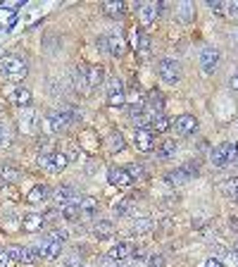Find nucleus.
<instances>
[{"instance_id":"obj_38","label":"nucleus","mask_w":238,"mask_h":267,"mask_svg":"<svg viewBox=\"0 0 238 267\" xmlns=\"http://www.w3.org/2000/svg\"><path fill=\"white\" fill-rule=\"evenodd\" d=\"M115 215H117V217H129V215H131V203H117V206H115Z\"/></svg>"},{"instance_id":"obj_23","label":"nucleus","mask_w":238,"mask_h":267,"mask_svg":"<svg viewBox=\"0 0 238 267\" xmlns=\"http://www.w3.org/2000/svg\"><path fill=\"white\" fill-rule=\"evenodd\" d=\"M102 12L107 14V17H112V19H117V17H122L126 12V3H122V0H107V3H102Z\"/></svg>"},{"instance_id":"obj_37","label":"nucleus","mask_w":238,"mask_h":267,"mask_svg":"<svg viewBox=\"0 0 238 267\" xmlns=\"http://www.w3.org/2000/svg\"><path fill=\"white\" fill-rule=\"evenodd\" d=\"M48 236H53L55 241H60V243H64V241L69 239V232H67V229H57V227H55L53 232H48Z\"/></svg>"},{"instance_id":"obj_47","label":"nucleus","mask_w":238,"mask_h":267,"mask_svg":"<svg viewBox=\"0 0 238 267\" xmlns=\"http://www.w3.org/2000/svg\"><path fill=\"white\" fill-rule=\"evenodd\" d=\"M233 251H236V253H238V241H236V243H233Z\"/></svg>"},{"instance_id":"obj_3","label":"nucleus","mask_w":238,"mask_h":267,"mask_svg":"<svg viewBox=\"0 0 238 267\" xmlns=\"http://www.w3.org/2000/svg\"><path fill=\"white\" fill-rule=\"evenodd\" d=\"M236 158H238V143H233V141H224L210 153V160L214 167H226V165L236 162Z\"/></svg>"},{"instance_id":"obj_29","label":"nucleus","mask_w":238,"mask_h":267,"mask_svg":"<svg viewBox=\"0 0 238 267\" xmlns=\"http://www.w3.org/2000/svg\"><path fill=\"white\" fill-rule=\"evenodd\" d=\"M193 14H196V10H193L190 3H181V5L177 7V19L181 22V24H188V22L193 19Z\"/></svg>"},{"instance_id":"obj_5","label":"nucleus","mask_w":238,"mask_h":267,"mask_svg":"<svg viewBox=\"0 0 238 267\" xmlns=\"http://www.w3.org/2000/svg\"><path fill=\"white\" fill-rule=\"evenodd\" d=\"M98 46H100L102 50L107 55H115V57H119V55L124 53V36L119 29H115V31H107L105 36H100V41H98Z\"/></svg>"},{"instance_id":"obj_14","label":"nucleus","mask_w":238,"mask_h":267,"mask_svg":"<svg viewBox=\"0 0 238 267\" xmlns=\"http://www.w3.org/2000/svg\"><path fill=\"white\" fill-rule=\"evenodd\" d=\"M160 7H162V3H143V5L138 7V19H141L143 27H150L153 22H157Z\"/></svg>"},{"instance_id":"obj_43","label":"nucleus","mask_w":238,"mask_h":267,"mask_svg":"<svg viewBox=\"0 0 238 267\" xmlns=\"http://www.w3.org/2000/svg\"><path fill=\"white\" fill-rule=\"evenodd\" d=\"M226 17L238 19V3H226Z\"/></svg>"},{"instance_id":"obj_22","label":"nucleus","mask_w":238,"mask_h":267,"mask_svg":"<svg viewBox=\"0 0 238 267\" xmlns=\"http://www.w3.org/2000/svg\"><path fill=\"white\" fill-rule=\"evenodd\" d=\"M21 179V170L14 165H0V181L5 184H17Z\"/></svg>"},{"instance_id":"obj_18","label":"nucleus","mask_w":238,"mask_h":267,"mask_svg":"<svg viewBox=\"0 0 238 267\" xmlns=\"http://www.w3.org/2000/svg\"><path fill=\"white\" fill-rule=\"evenodd\" d=\"M91 232H93V236H98V239H110V236L115 234V224H112L110 219H98V222L91 224Z\"/></svg>"},{"instance_id":"obj_20","label":"nucleus","mask_w":238,"mask_h":267,"mask_svg":"<svg viewBox=\"0 0 238 267\" xmlns=\"http://www.w3.org/2000/svg\"><path fill=\"white\" fill-rule=\"evenodd\" d=\"M145 108L153 112V115H162L164 110V96L160 91H150L148 98H145Z\"/></svg>"},{"instance_id":"obj_40","label":"nucleus","mask_w":238,"mask_h":267,"mask_svg":"<svg viewBox=\"0 0 238 267\" xmlns=\"http://www.w3.org/2000/svg\"><path fill=\"white\" fill-rule=\"evenodd\" d=\"M148 267H164V258L160 253H153L148 258Z\"/></svg>"},{"instance_id":"obj_16","label":"nucleus","mask_w":238,"mask_h":267,"mask_svg":"<svg viewBox=\"0 0 238 267\" xmlns=\"http://www.w3.org/2000/svg\"><path fill=\"white\" fill-rule=\"evenodd\" d=\"M43 224H46V213H29L27 217L21 219V232L36 234L43 229Z\"/></svg>"},{"instance_id":"obj_45","label":"nucleus","mask_w":238,"mask_h":267,"mask_svg":"<svg viewBox=\"0 0 238 267\" xmlns=\"http://www.w3.org/2000/svg\"><path fill=\"white\" fill-rule=\"evenodd\" d=\"M10 262H12V260H10V258H7V253L3 251V253H0V267H10Z\"/></svg>"},{"instance_id":"obj_1","label":"nucleus","mask_w":238,"mask_h":267,"mask_svg":"<svg viewBox=\"0 0 238 267\" xmlns=\"http://www.w3.org/2000/svg\"><path fill=\"white\" fill-rule=\"evenodd\" d=\"M0 72H3V76H5L7 81L19 84L21 79H27L29 65L21 55H7L5 60L0 62Z\"/></svg>"},{"instance_id":"obj_4","label":"nucleus","mask_w":238,"mask_h":267,"mask_svg":"<svg viewBox=\"0 0 238 267\" xmlns=\"http://www.w3.org/2000/svg\"><path fill=\"white\" fill-rule=\"evenodd\" d=\"M38 165H41L43 170L50 172V174H60V172L69 165V160H67V155H64V153L43 151V153H38Z\"/></svg>"},{"instance_id":"obj_21","label":"nucleus","mask_w":238,"mask_h":267,"mask_svg":"<svg viewBox=\"0 0 238 267\" xmlns=\"http://www.w3.org/2000/svg\"><path fill=\"white\" fill-rule=\"evenodd\" d=\"M131 251H134V246L131 243H126V241H119V243H115V246L110 248V258L112 260H117V262H122V260H126L131 255Z\"/></svg>"},{"instance_id":"obj_33","label":"nucleus","mask_w":238,"mask_h":267,"mask_svg":"<svg viewBox=\"0 0 238 267\" xmlns=\"http://www.w3.org/2000/svg\"><path fill=\"white\" fill-rule=\"evenodd\" d=\"M188 179H190V174L184 170V167H181V170H174V172H169V174H167V181H169V184H186Z\"/></svg>"},{"instance_id":"obj_2","label":"nucleus","mask_w":238,"mask_h":267,"mask_svg":"<svg viewBox=\"0 0 238 267\" xmlns=\"http://www.w3.org/2000/svg\"><path fill=\"white\" fill-rule=\"evenodd\" d=\"M74 119H76V112L72 108L53 110V112L46 117V131H48V134H55V131L67 129V127L74 122Z\"/></svg>"},{"instance_id":"obj_13","label":"nucleus","mask_w":238,"mask_h":267,"mask_svg":"<svg viewBox=\"0 0 238 267\" xmlns=\"http://www.w3.org/2000/svg\"><path fill=\"white\" fill-rule=\"evenodd\" d=\"M5 253L12 262H24V265H29V262H34L36 258H38V255L34 253V248H27V246H10Z\"/></svg>"},{"instance_id":"obj_46","label":"nucleus","mask_w":238,"mask_h":267,"mask_svg":"<svg viewBox=\"0 0 238 267\" xmlns=\"http://www.w3.org/2000/svg\"><path fill=\"white\" fill-rule=\"evenodd\" d=\"M231 89H233V91H238V72L233 74V79H231Z\"/></svg>"},{"instance_id":"obj_15","label":"nucleus","mask_w":238,"mask_h":267,"mask_svg":"<svg viewBox=\"0 0 238 267\" xmlns=\"http://www.w3.org/2000/svg\"><path fill=\"white\" fill-rule=\"evenodd\" d=\"M107 181L112 186H117V189H129L134 181H131L129 172L124 170V167H110L107 170Z\"/></svg>"},{"instance_id":"obj_30","label":"nucleus","mask_w":238,"mask_h":267,"mask_svg":"<svg viewBox=\"0 0 238 267\" xmlns=\"http://www.w3.org/2000/svg\"><path fill=\"white\" fill-rule=\"evenodd\" d=\"M222 193H224L226 198L236 200V196H238V177H231V179H226V181H222Z\"/></svg>"},{"instance_id":"obj_10","label":"nucleus","mask_w":238,"mask_h":267,"mask_svg":"<svg viewBox=\"0 0 238 267\" xmlns=\"http://www.w3.org/2000/svg\"><path fill=\"white\" fill-rule=\"evenodd\" d=\"M219 65V50L214 46H205L200 50V69H203V74H212Z\"/></svg>"},{"instance_id":"obj_8","label":"nucleus","mask_w":238,"mask_h":267,"mask_svg":"<svg viewBox=\"0 0 238 267\" xmlns=\"http://www.w3.org/2000/svg\"><path fill=\"white\" fill-rule=\"evenodd\" d=\"M53 200L57 203V208H64V206H69V203H79L81 196L76 193L74 186L62 184V186H57V189H53Z\"/></svg>"},{"instance_id":"obj_36","label":"nucleus","mask_w":238,"mask_h":267,"mask_svg":"<svg viewBox=\"0 0 238 267\" xmlns=\"http://www.w3.org/2000/svg\"><path fill=\"white\" fill-rule=\"evenodd\" d=\"M207 7H210L214 14H219V17H222V14H226V3H224V0H210V3H207Z\"/></svg>"},{"instance_id":"obj_17","label":"nucleus","mask_w":238,"mask_h":267,"mask_svg":"<svg viewBox=\"0 0 238 267\" xmlns=\"http://www.w3.org/2000/svg\"><path fill=\"white\" fill-rule=\"evenodd\" d=\"M196 129H198V119L193 115H181L174 122V131L179 136H190V134H196Z\"/></svg>"},{"instance_id":"obj_44","label":"nucleus","mask_w":238,"mask_h":267,"mask_svg":"<svg viewBox=\"0 0 238 267\" xmlns=\"http://www.w3.org/2000/svg\"><path fill=\"white\" fill-rule=\"evenodd\" d=\"M205 267H224V265H222V260H219V258H210V260L205 262Z\"/></svg>"},{"instance_id":"obj_11","label":"nucleus","mask_w":238,"mask_h":267,"mask_svg":"<svg viewBox=\"0 0 238 267\" xmlns=\"http://www.w3.org/2000/svg\"><path fill=\"white\" fill-rule=\"evenodd\" d=\"M134 143L138 146V151L148 153L157 146V134L153 129H136L134 131Z\"/></svg>"},{"instance_id":"obj_25","label":"nucleus","mask_w":238,"mask_h":267,"mask_svg":"<svg viewBox=\"0 0 238 267\" xmlns=\"http://www.w3.org/2000/svg\"><path fill=\"white\" fill-rule=\"evenodd\" d=\"M155 229V222L150 217H138V219H134V224H131V229H129V234H136V236H141V234H148V232H153Z\"/></svg>"},{"instance_id":"obj_12","label":"nucleus","mask_w":238,"mask_h":267,"mask_svg":"<svg viewBox=\"0 0 238 267\" xmlns=\"http://www.w3.org/2000/svg\"><path fill=\"white\" fill-rule=\"evenodd\" d=\"M124 100H126V93H124V84L119 81V79H110L107 81V103L115 105V108H119V105H124Z\"/></svg>"},{"instance_id":"obj_41","label":"nucleus","mask_w":238,"mask_h":267,"mask_svg":"<svg viewBox=\"0 0 238 267\" xmlns=\"http://www.w3.org/2000/svg\"><path fill=\"white\" fill-rule=\"evenodd\" d=\"M10 143V131H7V127L3 122H0V148H3V146H7Z\"/></svg>"},{"instance_id":"obj_28","label":"nucleus","mask_w":238,"mask_h":267,"mask_svg":"<svg viewBox=\"0 0 238 267\" xmlns=\"http://www.w3.org/2000/svg\"><path fill=\"white\" fill-rule=\"evenodd\" d=\"M124 136L119 134V131H110V136H107V148L112 153H122L124 151Z\"/></svg>"},{"instance_id":"obj_6","label":"nucleus","mask_w":238,"mask_h":267,"mask_svg":"<svg viewBox=\"0 0 238 267\" xmlns=\"http://www.w3.org/2000/svg\"><path fill=\"white\" fill-rule=\"evenodd\" d=\"M34 253L38 255V258H46V260H57V258L62 255V243L46 234V236H43V239L36 243Z\"/></svg>"},{"instance_id":"obj_24","label":"nucleus","mask_w":238,"mask_h":267,"mask_svg":"<svg viewBox=\"0 0 238 267\" xmlns=\"http://www.w3.org/2000/svg\"><path fill=\"white\" fill-rule=\"evenodd\" d=\"M12 103L17 105V108H29V105L34 103V96H31V91L29 89L19 86V89L12 91Z\"/></svg>"},{"instance_id":"obj_26","label":"nucleus","mask_w":238,"mask_h":267,"mask_svg":"<svg viewBox=\"0 0 238 267\" xmlns=\"http://www.w3.org/2000/svg\"><path fill=\"white\" fill-rule=\"evenodd\" d=\"M155 153H157V158L160 160H167V158H171V155L177 153V143H174L171 138H164L160 146H155Z\"/></svg>"},{"instance_id":"obj_32","label":"nucleus","mask_w":238,"mask_h":267,"mask_svg":"<svg viewBox=\"0 0 238 267\" xmlns=\"http://www.w3.org/2000/svg\"><path fill=\"white\" fill-rule=\"evenodd\" d=\"M169 127H171L169 117H167V115H155V119H153V127H150V129L155 131V134H164Z\"/></svg>"},{"instance_id":"obj_27","label":"nucleus","mask_w":238,"mask_h":267,"mask_svg":"<svg viewBox=\"0 0 238 267\" xmlns=\"http://www.w3.org/2000/svg\"><path fill=\"white\" fill-rule=\"evenodd\" d=\"M150 46H153V41H150V36L148 34H143L141 31V36H138V43H136V53H138V57H143V60H145V57H148L150 55Z\"/></svg>"},{"instance_id":"obj_35","label":"nucleus","mask_w":238,"mask_h":267,"mask_svg":"<svg viewBox=\"0 0 238 267\" xmlns=\"http://www.w3.org/2000/svg\"><path fill=\"white\" fill-rule=\"evenodd\" d=\"M62 267H83V260H81V258H79L76 253H69V255H64Z\"/></svg>"},{"instance_id":"obj_34","label":"nucleus","mask_w":238,"mask_h":267,"mask_svg":"<svg viewBox=\"0 0 238 267\" xmlns=\"http://www.w3.org/2000/svg\"><path fill=\"white\" fill-rule=\"evenodd\" d=\"M124 170L129 172L131 181H138V179H143V177H145V170H143V165H138V162L129 165V167H124Z\"/></svg>"},{"instance_id":"obj_48","label":"nucleus","mask_w":238,"mask_h":267,"mask_svg":"<svg viewBox=\"0 0 238 267\" xmlns=\"http://www.w3.org/2000/svg\"><path fill=\"white\" fill-rule=\"evenodd\" d=\"M236 200H238V196H236Z\"/></svg>"},{"instance_id":"obj_39","label":"nucleus","mask_w":238,"mask_h":267,"mask_svg":"<svg viewBox=\"0 0 238 267\" xmlns=\"http://www.w3.org/2000/svg\"><path fill=\"white\" fill-rule=\"evenodd\" d=\"M222 265H229V267H238V253L236 251H229V253H226V258L224 260H222Z\"/></svg>"},{"instance_id":"obj_9","label":"nucleus","mask_w":238,"mask_h":267,"mask_svg":"<svg viewBox=\"0 0 238 267\" xmlns=\"http://www.w3.org/2000/svg\"><path fill=\"white\" fill-rule=\"evenodd\" d=\"M79 74L83 76V81L89 89H95L102 84V76H105V69L100 65H79Z\"/></svg>"},{"instance_id":"obj_31","label":"nucleus","mask_w":238,"mask_h":267,"mask_svg":"<svg viewBox=\"0 0 238 267\" xmlns=\"http://www.w3.org/2000/svg\"><path fill=\"white\" fill-rule=\"evenodd\" d=\"M79 210H81V215H95V213H98V200L89 198V196H81Z\"/></svg>"},{"instance_id":"obj_7","label":"nucleus","mask_w":238,"mask_h":267,"mask_svg":"<svg viewBox=\"0 0 238 267\" xmlns=\"http://www.w3.org/2000/svg\"><path fill=\"white\" fill-rule=\"evenodd\" d=\"M157 74L164 84H177L181 79V65L179 60H171V57H162L160 65H157Z\"/></svg>"},{"instance_id":"obj_42","label":"nucleus","mask_w":238,"mask_h":267,"mask_svg":"<svg viewBox=\"0 0 238 267\" xmlns=\"http://www.w3.org/2000/svg\"><path fill=\"white\" fill-rule=\"evenodd\" d=\"M98 267H119V262L112 260L110 255H102L100 260H98Z\"/></svg>"},{"instance_id":"obj_19","label":"nucleus","mask_w":238,"mask_h":267,"mask_svg":"<svg viewBox=\"0 0 238 267\" xmlns=\"http://www.w3.org/2000/svg\"><path fill=\"white\" fill-rule=\"evenodd\" d=\"M53 198V189L50 186H46V184H38V186H34L31 189V193H29V203H46V200H50Z\"/></svg>"}]
</instances>
